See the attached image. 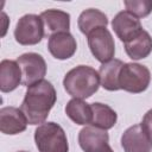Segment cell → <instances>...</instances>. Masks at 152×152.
Instances as JSON below:
<instances>
[{
	"instance_id": "1",
	"label": "cell",
	"mask_w": 152,
	"mask_h": 152,
	"mask_svg": "<svg viewBox=\"0 0 152 152\" xmlns=\"http://www.w3.org/2000/svg\"><path fill=\"white\" fill-rule=\"evenodd\" d=\"M56 100V89L48 80H42L27 87L20 109L25 114L28 125L44 124Z\"/></svg>"
},
{
	"instance_id": "22",
	"label": "cell",
	"mask_w": 152,
	"mask_h": 152,
	"mask_svg": "<svg viewBox=\"0 0 152 152\" xmlns=\"http://www.w3.org/2000/svg\"><path fill=\"white\" fill-rule=\"evenodd\" d=\"M101 152H114V151H113V150H112V147H110V146L108 145V146H107V147H106L104 150H102Z\"/></svg>"
},
{
	"instance_id": "7",
	"label": "cell",
	"mask_w": 152,
	"mask_h": 152,
	"mask_svg": "<svg viewBox=\"0 0 152 152\" xmlns=\"http://www.w3.org/2000/svg\"><path fill=\"white\" fill-rule=\"evenodd\" d=\"M17 62L21 69L23 82L25 87H30L42 80L46 75V62L42 55L36 52H26L17 58Z\"/></svg>"
},
{
	"instance_id": "21",
	"label": "cell",
	"mask_w": 152,
	"mask_h": 152,
	"mask_svg": "<svg viewBox=\"0 0 152 152\" xmlns=\"http://www.w3.org/2000/svg\"><path fill=\"white\" fill-rule=\"evenodd\" d=\"M141 126L145 128V131L150 134V137L152 138V109L147 110L146 114L144 115L142 118V121H141Z\"/></svg>"
},
{
	"instance_id": "17",
	"label": "cell",
	"mask_w": 152,
	"mask_h": 152,
	"mask_svg": "<svg viewBox=\"0 0 152 152\" xmlns=\"http://www.w3.org/2000/svg\"><path fill=\"white\" fill-rule=\"evenodd\" d=\"M65 114L76 125H90L93 120L91 103L82 99H71L65 106Z\"/></svg>"
},
{
	"instance_id": "9",
	"label": "cell",
	"mask_w": 152,
	"mask_h": 152,
	"mask_svg": "<svg viewBox=\"0 0 152 152\" xmlns=\"http://www.w3.org/2000/svg\"><path fill=\"white\" fill-rule=\"evenodd\" d=\"M112 27L118 38L124 43L131 40L142 31L139 18L128 11L119 12L112 20Z\"/></svg>"
},
{
	"instance_id": "14",
	"label": "cell",
	"mask_w": 152,
	"mask_h": 152,
	"mask_svg": "<svg viewBox=\"0 0 152 152\" xmlns=\"http://www.w3.org/2000/svg\"><path fill=\"white\" fill-rule=\"evenodd\" d=\"M124 64L125 63L121 59H115V58L101 64L99 69V75H100V83L102 88H104L108 91L120 90L119 75Z\"/></svg>"
},
{
	"instance_id": "5",
	"label": "cell",
	"mask_w": 152,
	"mask_h": 152,
	"mask_svg": "<svg viewBox=\"0 0 152 152\" xmlns=\"http://www.w3.org/2000/svg\"><path fill=\"white\" fill-rule=\"evenodd\" d=\"M44 23L40 15H23L14 28V38L20 45H36L42 42L45 36Z\"/></svg>"
},
{
	"instance_id": "3",
	"label": "cell",
	"mask_w": 152,
	"mask_h": 152,
	"mask_svg": "<svg viewBox=\"0 0 152 152\" xmlns=\"http://www.w3.org/2000/svg\"><path fill=\"white\" fill-rule=\"evenodd\" d=\"M34 142L38 152H68L69 144L64 129L56 122L39 125L34 131Z\"/></svg>"
},
{
	"instance_id": "20",
	"label": "cell",
	"mask_w": 152,
	"mask_h": 152,
	"mask_svg": "<svg viewBox=\"0 0 152 152\" xmlns=\"http://www.w3.org/2000/svg\"><path fill=\"white\" fill-rule=\"evenodd\" d=\"M126 11L137 18H145L152 12V0H125Z\"/></svg>"
},
{
	"instance_id": "4",
	"label": "cell",
	"mask_w": 152,
	"mask_h": 152,
	"mask_svg": "<svg viewBox=\"0 0 152 152\" xmlns=\"http://www.w3.org/2000/svg\"><path fill=\"white\" fill-rule=\"evenodd\" d=\"M151 82V72L146 65L139 63H125L120 70L119 86L120 89L139 94L145 91Z\"/></svg>"
},
{
	"instance_id": "23",
	"label": "cell",
	"mask_w": 152,
	"mask_h": 152,
	"mask_svg": "<svg viewBox=\"0 0 152 152\" xmlns=\"http://www.w3.org/2000/svg\"><path fill=\"white\" fill-rule=\"evenodd\" d=\"M18 152H27V151H18Z\"/></svg>"
},
{
	"instance_id": "10",
	"label": "cell",
	"mask_w": 152,
	"mask_h": 152,
	"mask_svg": "<svg viewBox=\"0 0 152 152\" xmlns=\"http://www.w3.org/2000/svg\"><path fill=\"white\" fill-rule=\"evenodd\" d=\"M48 49L52 57L64 61L75 55L77 43L70 32H58L49 36Z\"/></svg>"
},
{
	"instance_id": "2",
	"label": "cell",
	"mask_w": 152,
	"mask_h": 152,
	"mask_svg": "<svg viewBox=\"0 0 152 152\" xmlns=\"http://www.w3.org/2000/svg\"><path fill=\"white\" fill-rule=\"evenodd\" d=\"M63 86L74 99H88L99 90V71L89 65H77L65 74Z\"/></svg>"
},
{
	"instance_id": "16",
	"label": "cell",
	"mask_w": 152,
	"mask_h": 152,
	"mask_svg": "<svg viewBox=\"0 0 152 152\" xmlns=\"http://www.w3.org/2000/svg\"><path fill=\"white\" fill-rule=\"evenodd\" d=\"M40 18L46 30L53 34L58 32H69L70 14L61 10H46L40 13Z\"/></svg>"
},
{
	"instance_id": "11",
	"label": "cell",
	"mask_w": 152,
	"mask_h": 152,
	"mask_svg": "<svg viewBox=\"0 0 152 152\" xmlns=\"http://www.w3.org/2000/svg\"><path fill=\"white\" fill-rule=\"evenodd\" d=\"M108 141L107 131L94 126H86L78 133V144L84 152H101L109 145Z\"/></svg>"
},
{
	"instance_id": "13",
	"label": "cell",
	"mask_w": 152,
	"mask_h": 152,
	"mask_svg": "<svg viewBox=\"0 0 152 152\" xmlns=\"http://www.w3.org/2000/svg\"><path fill=\"white\" fill-rule=\"evenodd\" d=\"M23 82L21 69L17 61L2 59L0 63V90L11 93Z\"/></svg>"
},
{
	"instance_id": "15",
	"label": "cell",
	"mask_w": 152,
	"mask_h": 152,
	"mask_svg": "<svg viewBox=\"0 0 152 152\" xmlns=\"http://www.w3.org/2000/svg\"><path fill=\"white\" fill-rule=\"evenodd\" d=\"M125 51L134 61L146 58L152 52V37L147 31L142 30L138 36L125 43Z\"/></svg>"
},
{
	"instance_id": "18",
	"label": "cell",
	"mask_w": 152,
	"mask_h": 152,
	"mask_svg": "<svg viewBox=\"0 0 152 152\" xmlns=\"http://www.w3.org/2000/svg\"><path fill=\"white\" fill-rule=\"evenodd\" d=\"M77 25L80 31L83 34L88 36L93 30L97 27H107L108 18L103 12L97 8H88L80 14L77 19Z\"/></svg>"
},
{
	"instance_id": "12",
	"label": "cell",
	"mask_w": 152,
	"mask_h": 152,
	"mask_svg": "<svg viewBox=\"0 0 152 152\" xmlns=\"http://www.w3.org/2000/svg\"><path fill=\"white\" fill-rule=\"evenodd\" d=\"M27 119L20 108L2 107L0 109V131L4 134L15 135L27 127Z\"/></svg>"
},
{
	"instance_id": "8",
	"label": "cell",
	"mask_w": 152,
	"mask_h": 152,
	"mask_svg": "<svg viewBox=\"0 0 152 152\" xmlns=\"http://www.w3.org/2000/svg\"><path fill=\"white\" fill-rule=\"evenodd\" d=\"M121 146L124 152H151L152 138L141 124H137L128 127L122 133Z\"/></svg>"
},
{
	"instance_id": "19",
	"label": "cell",
	"mask_w": 152,
	"mask_h": 152,
	"mask_svg": "<svg viewBox=\"0 0 152 152\" xmlns=\"http://www.w3.org/2000/svg\"><path fill=\"white\" fill-rule=\"evenodd\" d=\"M91 109H93V120L90 126L104 131L110 129L115 126L118 121V114L112 107L101 102H94L91 103Z\"/></svg>"
},
{
	"instance_id": "6",
	"label": "cell",
	"mask_w": 152,
	"mask_h": 152,
	"mask_svg": "<svg viewBox=\"0 0 152 152\" xmlns=\"http://www.w3.org/2000/svg\"><path fill=\"white\" fill-rule=\"evenodd\" d=\"M87 37L90 52L99 62L103 64L113 59L115 53V43L107 27H97Z\"/></svg>"
}]
</instances>
